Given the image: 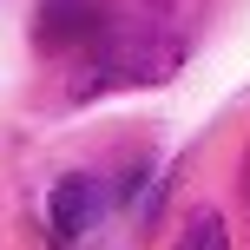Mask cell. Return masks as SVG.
I'll use <instances>...</instances> for the list:
<instances>
[{"label": "cell", "mask_w": 250, "mask_h": 250, "mask_svg": "<svg viewBox=\"0 0 250 250\" xmlns=\"http://www.w3.org/2000/svg\"><path fill=\"white\" fill-rule=\"evenodd\" d=\"M204 0H99L86 40L66 53V99L165 86L198 40Z\"/></svg>", "instance_id": "1"}, {"label": "cell", "mask_w": 250, "mask_h": 250, "mask_svg": "<svg viewBox=\"0 0 250 250\" xmlns=\"http://www.w3.org/2000/svg\"><path fill=\"white\" fill-rule=\"evenodd\" d=\"M244 204H250V151H244Z\"/></svg>", "instance_id": "5"}, {"label": "cell", "mask_w": 250, "mask_h": 250, "mask_svg": "<svg viewBox=\"0 0 250 250\" xmlns=\"http://www.w3.org/2000/svg\"><path fill=\"white\" fill-rule=\"evenodd\" d=\"M92 13H99V0H46L40 20H33V46L46 53V60H66V53L86 40Z\"/></svg>", "instance_id": "3"}, {"label": "cell", "mask_w": 250, "mask_h": 250, "mask_svg": "<svg viewBox=\"0 0 250 250\" xmlns=\"http://www.w3.org/2000/svg\"><path fill=\"white\" fill-rule=\"evenodd\" d=\"M105 211H112V185L99 171H66L46 198V237L60 250H79L86 237H99Z\"/></svg>", "instance_id": "2"}, {"label": "cell", "mask_w": 250, "mask_h": 250, "mask_svg": "<svg viewBox=\"0 0 250 250\" xmlns=\"http://www.w3.org/2000/svg\"><path fill=\"white\" fill-rule=\"evenodd\" d=\"M171 250H230V237H224V217H217V211H191Z\"/></svg>", "instance_id": "4"}]
</instances>
